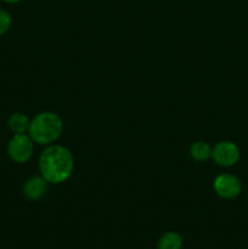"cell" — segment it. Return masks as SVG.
<instances>
[{"label": "cell", "instance_id": "cell-1", "mask_svg": "<svg viewBox=\"0 0 248 249\" xmlns=\"http://www.w3.org/2000/svg\"><path fill=\"white\" fill-rule=\"evenodd\" d=\"M73 156L66 147L51 145L43 151L39 158L41 177L50 184H61L73 172Z\"/></svg>", "mask_w": 248, "mask_h": 249}, {"label": "cell", "instance_id": "cell-2", "mask_svg": "<svg viewBox=\"0 0 248 249\" xmlns=\"http://www.w3.org/2000/svg\"><path fill=\"white\" fill-rule=\"evenodd\" d=\"M63 124L60 117L53 112H41L36 114L29 124V136L40 145H50L60 138Z\"/></svg>", "mask_w": 248, "mask_h": 249}, {"label": "cell", "instance_id": "cell-3", "mask_svg": "<svg viewBox=\"0 0 248 249\" xmlns=\"http://www.w3.org/2000/svg\"><path fill=\"white\" fill-rule=\"evenodd\" d=\"M34 141L26 134H16L7 145L9 157L15 163H26L32 157L34 151Z\"/></svg>", "mask_w": 248, "mask_h": 249}, {"label": "cell", "instance_id": "cell-4", "mask_svg": "<svg viewBox=\"0 0 248 249\" xmlns=\"http://www.w3.org/2000/svg\"><path fill=\"white\" fill-rule=\"evenodd\" d=\"M212 157L216 164L221 167H231L240 158V151L233 142L221 141L218 142L212 150Z\"/></svg>", "mask_w": 248, "mask_h": 249}, {"label": "cell", "instance_id": "cell-5", "mask_svg": "<svg viewBox=\"0 0 248 249\" xmlns=\"http://www.w3.org/2000/svg\"><path fill=\"white\" fill-rule=\"evenodd\" d=\"M214 190L223 198H235L241 192V182L233 175L221 174L214 180Z\"/></svg>", "mask_w": 248, "mask_h": 249}, {"label": "cell", "instance_id": "cell-6", "mask_svg": "<svg viewBox=\"0 0 248 249\" xmlns=\"http://www.w3.org/2000/svg\"><path fill=\"white\" fill-rule=\"evenodd\" d=\"M48 190V181L43 177H33L23 185V194L31 201L40 199Z\"/></svg>", "mask_w": 248, "mask_h": 249}, {"label": "cell", "instance_id": "cell-7", "mask_svg": "<svg viewBox=\"0 0 248 249\" xmlns=\"http://www.w3.org/2000/svg\"><path fill=\"white\" fill-rule=\"evenodd\" d=\"M29 124H31V122H29L28 117L21 112L12 113L7 121V125L15 135L16 134H26L29 130Z\"/></svg>", "mask_w": 248, "mask_h": 249}, {"label": "cell", "instance_id": "cell-8", "mask_svg": "<svg viewBox=\"0 0 248 249\" xmlns=\"http://www.w3.org/2000/svg\"><path fill=\"white\" fill-rule=\"evenodd\" d=\"M182 238L179 233L170 232L164 233L158 241V249H181Z\"/></svg>", "mask_w": 248, "mask_h": 249}, {"label": "cell", "instance_id": "cell-9", "mask_svg": "<svg viewBox=\"0 0 248 249\" xmlns=\"http://www.w3.org/2000/svg\"><path fill=\"white\" fill-rule=\"evenodd\" d=\"M190 153L192 157L198 162H203V160H209L212 157V148L204 141H197L190 148Z\"/></svg>", "mask_w": 248, "mask_h": 249}, {"label": "cell", "instance_id": "cell-10", "mask_svg": "<svg viewBox=\"0 0 248 249\" xmlns=\"http://www.w3.org/2000/svg\"><path fill=\"white\" fill-rule=\"evenodd\" d=\"M11 27V16L7 11L0 9V36L6 33Z\"/></svg>", "mask_w": 248, "mask_h": 249}, {"label": "cell", "instance_id": "cell-11", "mask_svg": "<svg viewBox=\"0 0 248 249\" xmlns=\"http://www.w3.org/2000/svg\"><path fill=\"white\" fill-rule=\"evenodd\" d=\"M2 1L7 2V4H15V2H18V1H21V0H2Z\"/></svg>", "mask_w": 248, "mask_h": 249}]
</instances>
